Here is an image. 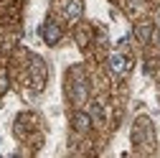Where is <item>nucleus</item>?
<instances>
[{
    "label": "nucleus",
    "instance_id": "f257e3e1",
    "mask_svg": "<svg viewBox=\"0 0 160 158\" xmlns=\"http://www.w3.org/2000/svg\"><path fill=\"white\" fill-rule=\"evenodd\" d=\"M109 69H112L114 76L127 74V71H130V61H127V56H125V54H112V56H109Z\"/></svg>",
    "mask_w": 160,
    "mask_h": 158
},
{
    "label": "nucleus",
    "instance_id": "f03ea898",
    "mask_svg": "<svg viewBox=\"0 0 160 158\" xmlns=\"http://www.w3.org/2000/svg\"><path fill=\"white\" fill-rule=\"evenodd\" d=\"M64 15L69 18V21L79 18V15H82V0H69V3L64 5Z\"/></svg>",
    "mask_w": 160,
    "mask_h": 158
},
{
    "label": "nucleus",
    "instance_id": "7ed1b4c3",
    "mask_svg": "<svg viewBox=\"0 0 160 158\" xmlns=\"http://www.w3.org/2000/svg\"><path fill=\"white\" fill-rule=\"evenodd\" d=\"M58 36H61V33H58V28H56L53 23H48V26L43 28V38H46L48 44H56V41H58Z\"/></svg>",
    "mask_w": 160,
    "mask_h": 158
},
{
    "label": "nucleus",
    "instance_id": "20e7f679",
    "mask_svg": "<svg viewBox=\"0 0 160 158\" xmlns=\"http://www.w3.org/2000/svg\"><path fill=\"white\" fill-rule=\"evenodd\" d=\"M76 128L79 130H87L89 128V117L87 115H76Z\"/></svg>",
    "mask_w": 160,
    "mask_h": 158
},
{
    "label": "nucleus",
    "instance_id": "39448f33",
    "mask_svg": "<svg viewBox=\"0 0 160 158\" xmlns=\"http://www.w3.org/2000/svg\"><path fill=\"white\" fill-rule=\"evenodd\" d=\"M158 23H160V15H158Z\"/></svg>",
    "mask_w": 160,
    "mask_h": 158
}]
</instances>
